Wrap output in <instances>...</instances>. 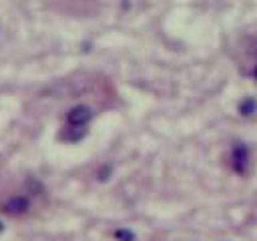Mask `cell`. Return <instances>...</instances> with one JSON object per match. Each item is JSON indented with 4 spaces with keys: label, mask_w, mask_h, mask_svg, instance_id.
Listing matches in <instances>:
<instances>
[{
    "label": "cell",
    "mask_w": 257,
    "mask_h": 241,
    "mask_svg": "<svg viewBox=\"0 0 257 241\" xmlns=\"http://www.w3.org/2000/svg\"><path fill=\"white\" fill-rule=\"evenodd\" d=\"M30 209V201L22 195H17V197H10L6 203H4V211L8 215H22Z\"/></svg>",
    "instance_id": "7a4b0ae2"
},
{
    "label": "cell",
    "mask_w": 257,
    "mask_h": 241,
    "mask_svg": "<svg viewBox=\"0 0 257 241\" xmlns=\"http://www.w3.org/2000/svg\"><path fill=\"white\" fill-rule=\"evenodd\" d=\"M115 237H117V241H135V233L129 229H117Z\"/></svg>",
    "instance_id": "5b68a950"
},
{
    "label": "cell",
    "mask_w": 257,
    "mask_h": 241,
    "mask_svg": "<svg viewBox=\"0 0 257 241\" xmlns=\"http://www.w3.org/2000/svg\"><path fill=\"white\" fill-rule=\"evenodd\" d=\"M255 109H257V103L251 101V99H247V101H243L239 104V113L241 115H251V113H255Z\"/></svg>",
    "instance_id": "277c9868"
},
{
    "label": "cell",
    "mask_w": 257,
    "mask_h": 241,
    "mask_svg": "<svg viewBox=\"0 0 257 241\" xmlns=\"http://www.w3.org/2000/svg\"><path fill=\"white\" fill-rule=\"evenodd\" d=\"M69 119V125L70 127H77V129H83L90 119H93V109L86 107V104H77V107H72L67 115Z\"/></svg>",
    "instance_id": "6da1fadb"
},
{
    "label": "cell",
    "mask_w": 257,
    "mask_h": 241,
    "mask_svg": "<svg viewBox=\"0 0 257 241\" xmlns=\"http://www.w3.org/2000/svg\"><path fill=\"white\" fill-rule=\"evenodd\" d=\"M0 229H2V225H0Z\"/></svg>",
    "instance_id": "52a82bcc"
},
{
    "label": "cell",
    "mask_w": 257,
    "mask_h": 241,
    "mask_svg": "<svg viewBox=\"0 0 257 241\" xmlns=\"http://www.w3.org/2000/svg\"><path fill=\"white\" fill-rule=\"evenodd\" d=\"M247 163H249V151L245 145H237L233 149V165L237 173H245L247 171Z\"/></svg>",
    "instance_id": "3957f363"
},
{
    "label": "cell",
    "mask_w": 257,
    "mask_h": 241,
    "mask_svg": "<svg viewBox=\"0 0 257 241\" xmlns=\"http://www.w3.org/2000/svg\"><path fill=\"white\" fill-rule=\"evenodd\" d=\"M253 74H255V79H257V67H255V70H253Z\"/></svg>",
    "instance_id": "8992f818"
}]
</instances>
